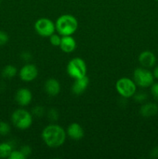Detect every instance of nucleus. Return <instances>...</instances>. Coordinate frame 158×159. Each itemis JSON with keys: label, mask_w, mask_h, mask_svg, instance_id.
Wrapping results in <instances>:
<instances>
[{"label": "nucleus", "mask_w": 158, "mask_h": 159, "mask_svg": "<svg viewBox=\"0 0 158 159\" xmlns=\"http://www.w3.org/2000/svg\"><path fill=\"white\" fill-rule=\"evenodd\" d=\"M75 40L71 36H62L61 41L60 43V48L65 53H71L76 48Z\"/></svg>", "instance_id": "4468645a"}, {"label": "nucleus", "mask_w": 158, "mask_h": 159, "mask_svg": "<svg viewBox=\"0 0 158 159\" xmlns=\"http://www.w3.org/2000/svg\"><path fill=\"white\" fill-rule=\"evenodd\" d=\"M151 94L156 100H158V83L152 84L151 85Z\"/></svg>", "instance_id": "a878e982"}, {"label": "nucleus", "mask_w": 158, "mask_h": 159, "mask_svg": "<svg viewBox=\"0 0 158 159\" xmlns=\"http://www.w3.org/2000/svg\"><path fill=\"white\" fill-rule=\"evenodd\" d=\"M45 92L47 95L50 96H56L60 93V82L55 79H47L44 84Z\"/></svg>", "instance_id": "ddd939ff"}, {"label": "nucleus", "mask_w": 158, "mask_h": 159, "mask_svg": "<svg viewBox=\"0 0 158 159\" xmlns=\"http://www.w3.org/2000/svg\"><path fill=\"white\" fill-rule=\"evenodd\" d=\"M139 113L143 117H152L158 113V106L153 102L145 103L141 107Z\"/></svg>", "instance_id": "2eb2a0df"}, {"label": "nucleus", "mask_w": 158, "mask_h": 159, "mask_svg": "<svg viewBox=\"0 0 158 159\" xmlns=\"http://www.w3.org/2000/svg\"><path fill=\"white\" fill-rule=\"evenodd\" d=\"M12 145L11 143L2 142L0 143V158H9L12 149Z\"/></svg>", "instance_id": "dca6fc26"}, {"label": "nucleus", "mask_w": 158, "mask_h": 159, "mask_svg": "<svg viewBox=\"0 0 158 159\" xmlns=\"http://www.w3.org/2000/svg\"><path fill=\"white\" fill-rule=\"evenodd\" d=\"M34 28L36 32L43 37H50L56 30L55 23L47 18H40L37 20Z\"/></svg>", "instance_id": "0eeeda50"}, {"label": "nucleus", "mask_w": 158, "mask_h": 159, "mask_svg": "<svg viewBox=\"0 0 158 159\" xmlns=\"http://www.w3.org/2000/svg\"><path fill=\"white\" fill-rule=\"evenodd\" d=\"M89 84V79L87 75L80 79H74V84L71 86V91L75 95H81L87 89Z\"/></svg>", "instance_id": "f8f14e48"}, {"label": "nucleus", "mask_w": 158, "mask_h": 159, "mask_svg": "<svg viewBox=\"0 0 158 159\" xmlns=\"http://www.w3.org/2000/svg\"><path fill=\"white\" fill-rule=\"evenodd\" d=\"M33 95L30 90L26 88H21L17 90L15 99L17 103L21 107H26L31 102Z\"/></svg>", "instance_id": "1a4fd4ad"}, {"label": "nucleus", "mask_w": 158, "mask_h": 159, "mask_svg": "<svg viewBox=\"0 0 158 159\" xmlns=\"http://www.w3.org/2000/svg\"><path fill=\"white\" fill-rule=\"evenodd\" d=\"M134 96V99L136 101V102H142L143 101H145L146 99H147V95L146 93H135L133 95Z\"/></svg>", "instance_id": "b1692460"}, {"label": "nucleus", "mask_w": 158, "mask_h": 159, "mask_svg": "<svg viewBox=\"0 0 158 159\" xmlns=\"http://www.w3.org/2000/svg\"><path fill=\"white\" fill-rule=\"evenodd\" d=\"M153 77L158 79V65L154 68V70H153Z\"/></svg>", "instance_id": "c85d7f7f"}, {"label": "nucleus", "mask_w": 158, "mask_h": 159, "mask_svg": "<svg viewBox=\"0 0 158 159\" xmlns=\"http://www.w3.org/2000/svg\"><path fill=\"white\" fill-rule=\"evenodd\" d=\"M66 132L57 124H50L44 127L42 132V138L49 148H57L63 145L66 140Z\"/></svg>", "instance_id": "f257e3e1"}, {"label": "nucleus", "mask_w": 158, "mask_h": 159, "mask_svg": "<svg viewBox=\"0 0 158 159\" xmlns=\"http://www.w3.org/2000/svg\"><path fill=\"white\" fill-rule=\"evenodd\" d=\"M67 134L71 139L74 140V141H79L82 139L85 135L83 128L77 123H72L70 124L67 130Z\"/></svg>", "instance_id": "9b49d317"}, {"label": "nucleus", "mask_w": 158, "mask_h": 159, "mask_svg": "<svg viewBox=\"0 0 158 159\" xmlns=\"http://www.w3.org/2000/svg\"><path fill=\"white\" fill-rule=\"evenodd\" d=\"M12 124L20 130H27L33 124V115L29 111L23 109H18L11 116Z\"/></svg>", "instance_id": "7ed1b4c3"}, {"label": "nucleus", "mask_w": 158, "mask_h": 159, "mask_svg": "<svg viewBox=\"0 0 158 159\" xmlns=\"http://www.w3.org/2000/svg\"><path fill=\"white\" fill-rule=\"evenodd\" d=\"M21 57L23 60L26 61H29L32 59V54L29 51H24L21 54Z\"/></svg>", "instance_id": "bb28decb"}, {"label": "nucleus", "mask_w": 158, "mask_h": 159, "mask_svg": "<svg viewBox=\"0 0 158 159\" xmlns=\"http://www.w3.org/2000/svg\"><path fill=\"white\" fill-rule=\"evenodd\" d=\"M156 59L154 54L150 51H143L139 56V62L143 68H152L156 64Z\"/></svg>", "instance_id": "9d476101"}, {"label": "nucleus", "mask_w": 158, "mask_h": 159, "mask_svg": "<svg viewBox=\"0 0 158 159\" xmlns=\"http://www.w3.org/2000/svg\"><path fill=\"white\" fill-rule=\"evenodd\" d=\"M0 2H1V0H0Z\"/></svg>", "instance_id": "c756f323"}, {"label": "nucleus", "mask_w": 158, "mask_h": 159, "mask_svg": "<svg viewBox=\"0 0 158 159\" xmlns=\"http://www.w3.org/2000/svg\"><path fill=\"white\" fill-rule=\"evenodd\" d=\"M47 118L52 122L57 121L59 118V113L56 109L51 108L47 112Z\"/></svg>", "instance_id": "aec40b11"}, {"label": "nucleus", "mask_w": 158, "mask_h": 159, "mask_svg": "<svg viewBox=\"0 0 158 159\" xmlns=\"http://www.w3.org/2000/svg\"><path fill=\"white\" fill-rule=\"evenodd\" d=\"M20 151L23 153V155H24L25 158H28V157L31 155V153H32V149H31L30 146L29 145L22 146L21 148L20 149Z\"/></svg>", "instance_id": "5701e85b"}, {"label": "nucleus", "mask_w": 158, "mask_h": 159, "mask_svg": "<svg viewBox=\"0 0 158 159\" xmlns=\"http://www.w3.org/2000/svg\"><path fill=\"white\" fill-rule=\"evenodd\" d=\"M60 41H61V37H60V34H53L50 37V42L53 46L59 47L60 46Z\"/></svg>", "instance_id": "412c9836"}, {"label": "nucleus", "mask_w": 158, "mask_h": 159, "mask_svg": "<svg viewBox=\"0 0 158 159\" xmlns=\"http://www.w3.org/2000/svg\"><path fill=\"white\" fill-rule=\"evenodd\" d=\"M67 72L70 77L74 79L84 77L87 73L86 63L81 57H74L67 65Z\"/></svg>", "instance_id": "20e7f679"}, {"label": "nucleus", "mask_w": 158, "mask_h": 159, "mask_svg": "<svg viewBox=\"0 0 158 159\" xmlns=\"http://www.w3.org/2000/svg\"><path fill=\"white\" fill-rule=\"evenodd\" d=\"M9 159H25L24 155H23L21 152L20 150H12L11 154L9 156Z\"/></svg>", "instance_id": "4be33fe9"}, {"label": "nucleus", "mask_w": 158, "mask_h": 159, "mask_svg": "<svg viewBox=\"0 0 158 159\" xmlns=\"http://www.w3.org/2000/svg\"><path fill=\"white\" fill-rule=\"evenodd\" d=\"M17 74V68L14 65H8L5 67L2 71V75L6 79H12Z\"/></svg>", "instance_id": "f3484780"}, {"label": "nucleus", "mask_w": 158, "mask_h": 159, "mask_svg": "<svg viewBox=\"0 0 158 159\" xmlns=\"http://www.w3.org/2000/svg\"><path fill=\"white\" fill-rule=\"evenodd\" d=\"M156 1H158V0H156Z\"/></svg>", "instance_id": "7c9ffc66"}, {"label": "nucleus", "mask_w": 158, "mask_h": 159, "mask_svg": "<svg viewBox=\"0 0 158 159\" xmlns=\"http://www.w3.org/2000/svg\"><path fill=\"white\" fill-rule=\"evenodd\" d=\"M9 40V36L4 31L0 30V46L5 45Z\"/></svg>", "instance_id": "393cba45"}, {"label": "nucleus", "mask_w": 158, "mask_h": 159, "mask_svg": "<svg viewBox=\"0 0 158 159\" xmlns=\"http://www.w3.org/2000/svg\"><path fill=\"white\" fill-rule=\"evenodd\" d=\"M150 157L153 158H158V148H154L150 152Z\"/></svg>", "instance_id": "cd10ccee"}, {"label": "nucleus", "mask_w": 158, "mask_h": 159, "mask_svg": "<svg viewBox=\"0 0 158 159\" xmlns=\"http://www.w3.org/2000/svg\"><path fill=\"white\" fill-rule=\"evenodd\" d=\"M133 79L135 83L142 88H147L151 86L153 83V73L150 72L146 68H138L133 72Z\"/></svg>", "instance_id": "423d86ee"}, {"label": "nucleus", "mask_w": 158, "mask_h": 159, "mask_svg": "<svg viewBox=\"0 0 158 159\" xmlns=\"http://www.w3.org/2000/svg\"><path fill=\"white\" fill-rule=\"evenodd\" d=\"M45 114V110L43 107H40V106H37V107H34L32 109V115L33 116H36L37 118H40L42 116H44Z\"/></svg>", "instance_id": "6ab92c4d"}, {"label": "nucleus", "mask_w": 158, "mask_h": 159, "mask_svg": "<svg viewBox=\"0 0 158 159\" xmlns=\"http://www.w3.org/2000/svg\"><path fill=\"white\" fill-rule=\"evenodd\" d=\"M116 89L118 93L122 98H129L133 96L136 92V84L129 78H121L116 82Z\"/></svg>", "instance_id": "39448f33"}, {"label": "nucleus", "mask_w": 158, "mask_h": 159, "mask_svg": "<svg viewBox=\"0 0 158 159\" xmlns=\"http://www.w3.org/2000/svg\"><path fill=\"white\" fill-rule=\"evenodd\" d=\"M78 23L74 16L64 14L58 17L55 23V27L61 36H71L77 30Z\"/></svg>", "instance_id": "f03ea898"}, {"label": "nucleus", "mask_w": 158, "mask_h": 159, "mask_svg": "<svg viewBox=\"0 0 158 159\" xmlns=\"http://www.w3.org/2000/svg\"><path fill=\"white\" fill-rule=\"evenodd\" d=\"M10 130L11 127L8 123L0 120V135L1 136H6L9 134Z\"/></svg>", "instance_id": "a211bd4d"}, {"label": "nucleus", "mask_w": 158, "mask_h": 159, "mask_svg": "<svg viewBox=\"0 0 158 159\" xmlns=\"http://www.w3.org/2000/svg\"><path fill=\"white\" fill-rule=\"evenodd\" d=\"M19 75L23 82H32L37 79L38 75V69L33 64H26L22 67L19 72Z\"/></svg>", "instance_id": "6e6552de"}]
</instances>
